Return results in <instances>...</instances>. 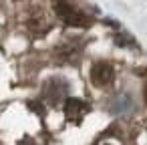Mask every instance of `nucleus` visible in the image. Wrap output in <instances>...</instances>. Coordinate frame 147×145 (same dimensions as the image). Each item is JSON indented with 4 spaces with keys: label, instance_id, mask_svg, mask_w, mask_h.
Listing matches in <instances>:
<instances>
[{
    "label": "nucleus",
    "instance_id": "nucleus-1",
    "mask_svg": "<svg viewBox=\"0 0 147 145\" xmlns=\"http://www.w3.org/2000/svg\"><path fill=\"white\" fill-rule=\"evenodd\" d=\"M55 10H57L59 18H61L65 24H69V26L87 28V26L91 24V18H89L85 12H81L77 6H73L69 0H57V2H55Z\"/></svg>",
    "mask_w": 147,
    "mask_h": 145
},
{
    "label": "nucleus",
    "instance_id": "nucleus-5",
    "mask_svg": "<svg viewBox=\"0 0 147 145\" xmlns=\"http://www.w3.org/2000/svg\"><path fill=\"white\" fill-rule=\"evenodd\" d=\"M145 99H147V89H145Z\"/></svg>",
    "mask_w": 147,
    "mask_h": 145
},
{
    "label": "nucleus",
    "instance_id": "nucleus-2",
    "mask_svg": "<svg viewBox=\"0 0 147 145\" xmlns=\"http://www.w3.org/2000/svg\"><path fill=\"white\" fill-rule=\"evenodd\" d=\"M115 79V71H113V67L109 65V63H95L93 65V69H91V81H93V85H97V87H107L111 81Z\"/></svg>",
    "mask_w": 147,
    "mask_h": 145
},
{
    "label": "nucleus",
    "instance_id": "nucleus-3",
    "mask_svg": "<svg viewBox=\"0 0 147 145\" xmlns=\"http://www.w3.org/2000/svg\"><path fill=\"white\" fill-rule=\"evenodd\" d=\"M87 111H89L87 109V103L81 101V99H67L65 101V115H67L69 121H75V123L81 121Z\"/></svg>",
    "mask_w": 147,
    "mask_h": 145
},
{
    "label": "nucleus",
    "instance_id": "nucleus-4",
    "mask_svg": "<svg viewBox=\"0 0 147 145\" xmlns=\"http://www.w3.org/2000/svg\"><path fill=\"white\" fill-rule=\"evenodd\" d=\"M20 145H34L30 139H24V141H20Z\"/></svg>",
    "mask_w": 147,
    "mask_h": 145
}]
</instances>
